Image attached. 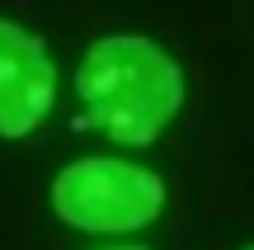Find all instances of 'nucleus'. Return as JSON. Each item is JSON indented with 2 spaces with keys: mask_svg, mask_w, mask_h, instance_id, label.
<instances>
[{
  "mask_svg": "<svg viewBox=\"0 0 254 250\" xmlns=\"http://www.w3.org/2000/svg\"><path fill=\"white\" fill-rule=\"evenodd\" d=\"M85 123L123 147H151L184 109V66L155 38L104 33L75 66Z\"/></svg>",
  "mask_w": 254,
  "mask_h": 250,
  "instance_id": "1",
  "label": "nucleus"
},
{
  "mask_svg": "<svg viewBox=\"0 0 254 250\" xmlns=\"http://www.w3.org/2000/svg\"><path fill=\"white\" fill-rule=\"evenodd\" d=\"M47 198L52 213L75 232L127 236L165 213V179L123 156H80L57 170Z\"/></svg>",
  "mask_w": 254,
  "mask_h": 250,
  "instance_id": "2",
  "label": "nucleus"
},
{
  "mask_svg": "<svg viewBox=\"0 0 254 250\" xmlns=\"http://www.w3.org/2000/svg\"><path fill=\"white\" fill-rule=\"evenodd\" d=\"M57 104V62L47 43L19 19L0 14V137L24 142Z\"/></svg>",
  "mask_w": 254,
  "mask_h": 250,
  "instance_id": "3",
  "label": "nucleus"
},
{
  "mask_svg": "<svg viewBox=\"0 0 254 250\" xmlns=\"http://www.w3.org/2000/svg\"><path fill=\"white\" fill-rule=\"evenodd\" d=\"M104 250H151V246H104Z\"/></svg>",
  "mask_w": 254,
  "mask_h": 250,
  "instance_id": "4",
  "label": "nucleus"
},
{
  "mask_svg": "<svg viewBox=\"0 0 254 250\" xmlns=\"http://www.w3.org/2000/svg\"><path fill=\"white\" fill-rule=\"evenodd\" d=\"M245 250H254V246H245Z\"/></svg>",
  "mask_w": 254,
  "mask_h": 250,
  "instance_id": "5",
  "label": "nucleus"
}]
</instances>
